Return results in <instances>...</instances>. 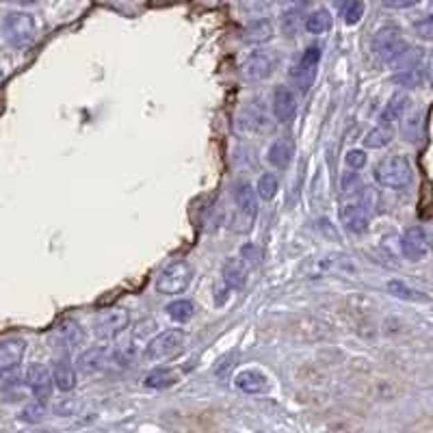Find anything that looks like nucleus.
<instances>
[{
  "instance_id": "41",
  "label": "nucleus",
  "mask_w": 433,
  "mask_h": 433,
  "mask_svg": "<svg viewBox=\"0 0 433 433\" xmlns=\"http://www.w3.org/2000/svg\"><path fill=\"white\" fill-rule=\"evenodd\" d=\"M243 256H245V258L249 256V258H251V260H254V262H260V256H258V249H256L254 245H245V247H243Z\"/></svg>"
},
{
  "instance_id": "20",
  "label": "nucleus",
  "mask_w": 433,
  "mask_h": 433,
  "mask_svg": "<svg viewBox=\"0 0 433 433\" xmlns=\"http://www.w3.org/2000/svg\"><path fill=\"white\" fill-rule=\"evenodd\" d=\"M52 379H54V386L61 392H69L76 388V371L69 364V359H59V362L54 364Z\"/></svg>"
},
{
  "instance_id": "25",
  "label": "nucleus",
  "mask_w": 433,
  "mask_h": 433,
  "mask_svg": "<svg viewBox=\"0 0 433 433\" xmlns=\"http://www.w3.org/2000/svg\"><path fill=\"white\" fill-rule=\"evenodd\" d=\"M178 382V373L171 371V368H156L152 373H148V377L143 379V384L152 390H162V388H169Z\"/></svg>"
},
{
  "instance_id": "2",
  "label": "nucleus",
  "mask_w": 433,
  "mask_h": 433,
  "mask_svg": "<svg viewBox=\"0 0 433 433\" xmlns=\"http://www.w3.org/2000/svg\"><path fill=\"white\" fill-rule=\"evenodd\" d=\"M3 37L13 48H28L37 37V22L31 13L13 11L3 20Z\"/></svg>"
},
{
  "instance_id": "5",
  "label": "nucleus",
  "mask_w": 433,
  "mask_h": 433,
  "mask_svg": "<svg viewBox=\"0 0 433 433\" xmlns=\"http://www.w3.org/2000/svg\"><path fill=\"white\" fill-rule=\"evenodd\" d=\"M193 280V266L187 260L171 262L160 271L156 280V291L162 295H180L185 293Z\"/></svg>"
},
{
  "instance_id": "45",
  "label": "nucleus",
  "mask_w": 433,
  "mask_h": 433,
  "mask_svg": "<svg viewBox=\"0 0 433 433\" xmlns=\"http://www.w3.org/2000/svg\"><path fill=\"white\" fill-rule=\"evenodd\" d=\"M431 3H433V0H431Z\"/></svg>"
},
{
  "instance_id": "6",
  "label": "nucleus",
  "mask_w": 433,
  "mask_h": 433,
  "mask_svg": "<svg viewBox=\"0 0 433 433\" xmlns=\"http://www.w3.org/2000/svg\"><path fill=\"white\" fill-rule=\"evenodd\" d=\"M431 251V241L429 234L421 226H411L403 232L401 237V254L409 262H421L429 256Z\"/></svg>"
},
{
  "instance_id": "16",
  "label": "nucleus",
  "mask_w": 433,
  "mask_h": 433,
  "mask_svg": "<svg viewBox=\"0 0 433 433\" xmlns=\"http://www.w3.org/2000/svg\"><path fill=\"white\" fill-rule=\"evenodd\" d=\"M234 386L245 394H262V392L269 390V379L260 371L247 368V371H241L237 377H234Z\"/></svg>"
},
{
  "instance_id": "8",
  "label": "nucleus",
  "mask_w": 433,
  "mask_h": 433,
  "mask_svg": "<svg viewBox=\"0 0 433 433\" xmlns=\"http://www.w3.org/2000/svg\"><path fill=\"white\" fill-rule=\"evenodd\" d=\"M340 221H342V226L347 228V232L362 237V234H366L368 228H371V214H368L366 204L359 202V200L342 204V208H340Z\"/></svg>"
},
{
  "instance_id": "19",
  "label": "nucleus",
  "mask_w": 433,
  "mask_h": 433,
  "mask_svg": "<svg viewBox=\"0 0 433 433\" xmlns=\"http://www.w3.org/2000/svg\"><path fill=\"white\" fill-rule=\"evenodd\" d=\"M232 195H234V204H237V208L247 216V219H251V216L256 214V208H258L256 191L251 189V185L249 182H239L237 187H234Z\"/></svg>"
},
{
  "instance_id": "7",
  "label": "nucleus",
  "mask_w": 433,
  "mask_h": 433,
  "mask_svg": "<svg viewBox=\"0 0 433 433\" xmlns=\"http://www.w3.org/2000/svg\"><path fill=\"white\" fill-rule=\"evenodd\" d=\"M319 61H321V48L310 46V48H305V52L301 54L297 65L291 69V78L295 80V85L301 89V92H308V89L312 87V83L316 78V71H319Z\"/></svg>"
},
{
  "instance_id": "4",
  "label": "nucleus",
  "mask_w": 433,
  "mask_h": 433,
  "mask_svg": "<svg viewBox=\"0 0 433 433\" xmlns=\"http://www.w3.org/2000/svg\"><path fill=\"white\" fill-rule=\"evenodd\" d=\"M185 345H187V334L182 330H165L148 342L143 357L150 359V362H160V359H169L178 355L185 349Z\"/></svg>"
},
{
  "instance_id": "37",
  "label": "nucleus",
  "mask_w": 433,
  "mask_h": 433,
  "mask_svg": "<svg viewBox=\"0 0 433 433\" xmlns=\"http://www.w3.org/2000/svg\"><path fill=\"white\" fill-rule=\"evenodd\" d=\"M345 162H347V167H349L351 171H359V169H362V167L366 165V152H364V150H351V152L347 154Z\"/></svg>"
},
{
  "instance_id": "33",
  "label": "nucleus",
  "mask_w": 433,
  "mask_h": 433,
  "mask_svg": "<svg viewBox=\"0 0 433 433\" xmlns=\"http://www.w3.org/2000/svg\"><path fill=\"white\" fill-rule=\"evenodd\" d=\"M421 71L418 67L416 69H405V71H396V74L392 76V80L396 85H403V87H418L421 85Z\"/></svg>"
},
{
  "instance_id": "17",
  "label": "nucleus",
  "mask_w": 433,
  "mask_h": 433,
  "mask_svg": "<svg viewBox=\"0 0 433 433\" xmlns=\"http://www.w3.org/2000/svg\"><path fill=\"white\" fill-rule=\"evenodd\" d=\"M83 338H85L83 328L76 321H63V323L57 325V328H54V342L67 347V349L78 347L83 342Z\"/></svg>"
},
{
  "instance_id": "14",
  "label": "nucleus",
  "mask_w": 433,
  "mask_h": 433,
  "mask_svg": "<svg viewBox=\"0 0 433 433\" xmlns=\"http://www.w3.org/2000/svg\"><path fill=\"white\" fill-rule=\"evenodd\" d=\"M221 275L228 288H232V291H243L247 284V262L243 258H228L223 262Z\"/></svg>"
},
{
  "instance_id": "31",
  "label": "nucleus",
  "mask_w": 433,
  "mask_h": 433,
  "mask_svg": "<svg viewBox=\"0 0 433 433\" xmlns=\"http://www.w3.org/2000/svg\"><path fill=\"white\" fill-rule=\"evenodd\" d=\"M247 128L256 130V133H262V130H271V121L266 119V113L262 108H247Z\"/></svg>"
},
{
  "instance_id": "13",
  "label": "nucleus",
  "mask_w": 433,
  "mask_h": 433,
  "mask_svg": "<svg viewBox=\"0 0 433 433\" xmlns=\"http://www.w3.org/2000/svg\"><path fill=\"white\" fill-rule=\"evenodd\" d=\"M26 342L22 338H3L0 340V373L11 371L22 362Z\"/></svg>"
},
{
  "instance_id": "18",
  "label": "nucleus",
  "mask_w": 433,
  "mask_h": 433,
  "mask_svg": "<svg viewBox=\"0 0 433 433\" xmlns=\"http://www.w3.org/2000/svg\"><path fill=\"white\" fill-rule=\"evenodd\" d=\"M293 156H295V143L291 139H278L266 154L269 162L278 169H286L291 165Z\"/></svg>"
},
{
  "instance_id": "1",
  "label": "nucleus",
  "mask_w": 433,
  "mask_h": 433,
  "mask_svg": "<svg viewBox=\"0 0 433 433\" xmlns=\"http://www.w3.org/2000/svg\"><path fill=\"white\" fill-rule=\"evenodd\" d=\"M411 165L405 156H388L377 162L375 167V180L386 189H405L411 185Z\"/></svg>"
},
{
  "instance_id": "36",
  "label": "nucleus",
  "mask_w": 433,
  "mask_h": 433,
  "mask_svg": "<svg viewBox=\"0 0 433 433\" xmlns=\"http://www.w3.org/2000/svg\"><path fill=\"white\" fill-rule=\"evenodd\" d=\"M414 31H416V35L421 40H427V42H433V13L423 17V20H418L416 24H414Z\"/></svg>"
},
{
  "instance_id": "38",
  "label": "nucleus",
  "mask_w": 433,
  "mask_h": 433,
  "mask_svg": "<svg viewBox=\"0 0 433 433\" xmlns=\"http://www.w3.org/2000/svg\"><path fill=\"white\" fill-rule=\"evenodd\" d=\"M386 9H409V7H416L421 0H382Z\"/></svg>"
},
{
  "instance_id": "32",
  "label": "nucleus",
  "mask_w": 433,
  "mask_h": 433,
  "mask_svg": "<svg viewBox=\"0 0 433 433\" xmlns=\"http://www.w3.org/2000/svg\"><path fill=\"white\" fill-rule=\"evenodd\" d=\"M44 416H46L44 401H35V403L26 405V407L20 411V418H22L24 423H31V425H35V423H42V421H44Z\"/></svg>"
},
{
  "instance_id": "40",
  "label": "nucleus",
  "mask_w": 433,
  "mask_h": 433,
  "mask_svg": "<svg viewBox=\"0 0 433 433\" xmlns=\"http://www.w3.org/2000/svg\"><path fill=\"white\" fill-rule=\"evenodd\" d=\"M425 74H427V80H429V85L433 87V50L429 52V57H427V65H425Z\"/></svg>"
},
{
  "instance_id": "24",
  "label": "nucleus",
  "mask_w": 433,
  "mask_h": 433,
  "mask_svg": "<svg viewBox=\"0 0 433 433\" xmlns=\"http://www.w3.org/2000/svg\"><path fill=\"white\" fill-rule=\"evenodd\" d=\"M388 293L396 299H403V301H429V297L421 291H416V288L407 286L405 282L401 280H390L388 282Z\"/></svg>"
},
{
  "instance_id": "11",
  "label": "nucleus",
  "mask_w": 433,
  "mask_h": 433,
  "mask_svg": "<svg viewBox=\"0 0 433 433\" xmlns=\"http://www.w3.org/2000/svg\"><path fill=\"white\" fill-rule=\"evenodd\" d=\"M26 384L40 401H46V399H50V394H52L54 379H52L50 371L44 364H31L28 371H26Z\"/></svg>"
},
{
  "instance_id": "39",
  "label": "nucleus",
  "mask_w": 433,
  "mask_h": 433,
  "mask_svg": "<svg viewBox=\"0 0 433 433\" xmlns=\"http://www.w3.org/2000/svg\"><path fill=\"white\" fill-rule=\"evenodd\" d=\"M15 382H17V377H15L13 368H11V371H3V373H0V390H7V388H11Z\"/></svg>"
},
{
  "instance_id": "21",
  "label": "nucleus",
  "mask_w": 433,
  "mask_h": 433,
  "mask_svg": "<svg viewBox=\"0 0 433 433\" xmlns=\"http://www.w3.org/2000/svg\"><path fill=\"white\" fill-rule=\"evenodd\" d=\"M243 37L247 44H264L273 37V24L269 20H254L245 26Z\"/></svg>"
},
{
  "instance_id": "9",
  "label": "nucleus",
  "mask_w": 433,
  "mask_h": 433,
  "mask_svg": "<svg viewBox=\"0 0 433 433\" xmlns=\"http://www.w3.org/2000/svg\"><path fill=\"white\" fill-rule=\"evenodd\" d=\"M275 67V61H273V54L266 52V50H256L251 52L249 57L245 59L243 63V76L251 83H258V80H264L271 76V71Z\"/></svg>"
},
{
  "instance_id": "23",
  "label": "nucleus",
  "mask_w": 433,
  "mask_h": 433,
  "mask_svg": "<svg viewBox=\"0 0 433 433\" xmlns=\"http://www.w3.org/2000/svg\"><path fill=\"white\" fill-rule=\"evenodd\" d=\"M392 139H394V128H392V124L382 121V124H377L375 128L364 137V146H366V148H373V150H377V148H386Z\"/></svg>"
},
{
  "instance_id": "10",
  "label": "nucleus",
  "mask_w": 433,
  "mask_h": 433,
  "mask_svg": "<svg viewBox=\"0 0 433 433\" xmlns=\"http://www.w3.org/2000/svg\"><path fill=\"white\" fill-rule=\"evenodd\" d=\"M128 310L124 308H106L96 316V332L102 338H111L117 336L128 328Z\"/></svg>"
},
{
  "instance_id": "42",
  "label": "nucleus",
  "mask_w": 433,
  "mask_h": 433,
  "mask_svg": "<svg viewBox=\"0 0 433 433\" xmlns=\"http://www.w3.org/2000/svg\"><path fill=\"white\" fill-rule=\"evenodd\" d=\"M7 3H15V5H35L37 0H7Z\"/></svg>"
},
{
  "instance_id": "29",
  "label": "nucleus",
  "mask_w": 433,
  "mask_h": 433,
  "mask_svg": "<svg viewBox=\"0 0 433 433\" xmlns=\"http://www.w3.org/2000/svg\"><path fill=\"white\" fill-rule=\"evenodd\" d=\"M280 191V182H278V176L273 173H262L258 178V187H256V193L262 197L264 202H271L273 197L278 195Z\"/></svg>"
},
{
  "instance_id": "30",
  "label": "nucleus",
  "mask_w": 433,
  "mask_h": 433,
  "mask_svg": "<svg viewBox=\"0 0 433 433\" xmlns=\"http://www.w3.org/2000/svg\"><path fill=\"white\" fill-rule=\"evenodd\" d=\"M403 135L407 141H414V143L421 141V137H423V113L421 111L407 115V119L403 124Z\"/></svg>"
},
{
  "instance_id": "44",
  "label": "nucleus",
  "mask_w": 433,
  "mask_h": 433,
  "mask_svg": "<svg viewBox=\"0 0 433 433\" xmlns=\"http://www.w3.org/2000/svg\"><path fill=\"white\" fill-rule=\"evenodd\" d=\"M347 3H351V0H347Z\"/></svg>"
},
{
  "instance_id": "35",
  "label": "nucleus",
  "mask_w": 433,
  "mask_h": 433,
  "mask_svg": "<svg viewBox=\"0 0 433 433\" xmlns=\"http://www.w3.org/2000/svg\"><path fill=\"white\" fill-rule=\"evenodd\" d=\"M362 191V180L357 173H345L342 176V193L345 195H357Z\"/></svg>"
},
{
  "instance_id": "34",
  "label": "nucleus",
  "mask_w": 433,
  "mask_h": 433,
  "mask_svg": "<svg viewBox=\"0 0 433 433\" xmlns=\"http://www.w3.org/2000/svg\"><path fill=\"white\" fill-rule=\"evenodd\" d=\"M362 15H364V3L362 0H351L345 9V22L349 26H355L359 20H362Z\"/></svg>"
},
{
  "instance_id": "27",
  "label": "nucleus",
  "mask_w": 433,
  "mask_h": 433,
  "mask_svg": "<svg viewBox=\"0 0 433 433\" xmlns=\"http://www.w3.org/2000/svg\"><path fill=\"white\" fill-rule=\"evenodd\" d=\"M421 61H423V50L409 46V48L401 54V57H396L390 65H392L396 71H405V69H416Z\"/></svg>"
},
{
  "instance_id": "26",
  "label": "nucleus",
  "mask_w": 433,
  "mask_h": 433,
  "mask_svg": "<svg viewBox=\"0 0 433 433\" xmlns=\"http://www.w3.org/2000/svg\"><path fill=\"white\" fill-rule=\"evenodd\" d=\"M332 28V15L330 11L325 9H319L314 11L312 15H308V20H305V31L312 33V35H323Z\"/></svg>"
},
{
  "instance_id": "3",
  "label": "nucleus",
  "mask_w": 433,
  "mask_h": 433,
  "mask_svg": "<svg viewBox=\"0 0 433 433\" xmlns=\"http://www.w3.org/2000/svg\"><path fill=\"white\" fill-rule=\"evenodd\" d=\"M409 48V44L405 42L403 33L399 26L394 24H388V26H382L375 35H373V42H371V50L375 57L382 61V63H392L396 57H401V54Z\"/></svg>"
},
{
  "instance_id": "22",
  "label": "nucleus",
  "mask_w": 433,
  "mask_h": 433,
  "mask_svg": "<svg viewBox=\"0 0 433 433\" xmlns=\"http://www.w3.org/2000/svg\"><path fill=\"white\" fill-rule=\"evenodd\" d=\"M407 106H409V98H407V94H403V92L394 94V96L388 100L386 108H384V113H382V121H386V124H394L396 119H401V117L407 113Z\"/></svg>"
},
{
  "instance_id": "15",
  "label": "nucleus",
  "mask_w": 433,
  "mask_h": 433,
  "mask_svg": "<svg viewBox=\"0 0 433 433\" xmlns=\"http://www.w3.org/2000/svg\"><path fill=\"white\" fill-rule=\"evenodd\" d=\"M108 355H111V353H108L106 347H92V349H87V351H83L78 355L76 366L85 375H96V373H100L106 366Z\"/></svg>"
},
{
  "instance_id": "43",
  "label": "nucleus",
  "mask_w": 433,
  "mask_h": 433,
  "mask_svg": "<svg viewBox=\"0 0 433 433\" xmlns=\"http://www.w3.org/2000/svg\"><path fill=\"white\" fill-rule=\"evenodd\" d=\"M3 80H5V71H3V67H0V85H3Z\"/></svg>"
},
{
  "instance_id": "12",
  "label": "nucleus",
  "mask_w": 433,
  "mask_h": 433,
  "mask_svg": "<svg viewBox=\"0 0 433 433\" xmlns=\"http://www.w3.org/2000/svg\"><path fill=\"white\" fill-rule=\"evenodd\" d=\"M273 115L280 124H291L297 115V98L288 87H278L273 94Z\"/></svg>"
},
{
  "instance_id": "28",
  "label": "nucleus",
  "mask_w": 433,
  "mask_h": 433,
  "mask_svg": "<svg viewBox=\"0 0 433 433\" xmlns=\"http://www.w3.org/2000/svg\"><path fill=\"white\" fill-rule=\"evenodd\" d=\"M193 312H195V305L189 301V299H176L167 305V314L178 321V323H187L193 319Z\"/></svg>"
}]
</instances>
